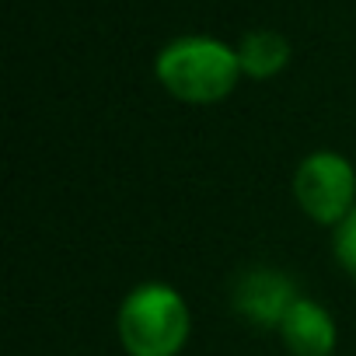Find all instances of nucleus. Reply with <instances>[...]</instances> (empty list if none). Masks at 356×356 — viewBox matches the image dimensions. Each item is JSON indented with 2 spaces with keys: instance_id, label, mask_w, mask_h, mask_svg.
Returning a JSON list of instances; mask_svg holds the SVG:
<instances>
[{
  "instance_id": "f257e3e1",
  "label": "nucleus",
  "mask_w": 356,
  "mask_h": 356,
  "mask_svg": "<svg viewBox=\"0 0 356 356\" xmlns=\"http://www.w3.org/2000/svg\"><path fill=\"white\" fill-rule=\"evenodd\" d=\"M154 74L161 88L178 102L213 105L234 91L241 77V63H238V49L210 35H182L157 53Z\"/></svg>"
},
{
  "instance_id": "f03ea898",
  "label": "nucleus",
  "mask_w": 356,
  "mask_h": 356,
  "mask_svg": "<svg viewBox=\"0 0 356 356\" xmlns=\"http://www.w3.org/2000/svg\"><path fill=\"white\" fill-rule=\"evenodd\" d=\"M189 328V304L168 283H143L119 307V342L129 356H178Z\"/></svg>"
},
{
  "instance_id": "7ed1b4c3",
  "label": "nucleus",
  "mask_w": 356,
  "mask_h": 356,
  "mask_svg": "<svg viewBox=\"0 0 356 356\" xmlns=\"http://www.w3.org/2000/svg\"><path fill=\"white\" fill-rule=\"evenodd\" d=\"M293 196L314 224L339 227L356 207V171L335 150L307 154L293 175Z\"/></svg>"
},
{
  "instance_id": "20e7f679",
  "label": "nucleus",
  "mask_w": 356,
  "mask_h": 356,
  "mask_svg": "<svg viewBox=\"0 0 356 356\" xmlns=\"http://www.w3.org/2000/svg\"><path fill=\"white\" fill-rule=\"evenodd\" d=\"M231 300L245 321L259 328H280L286 311L297 304V286L280 269H248L238 276Z\"/></svg>"
},
{
  "instance_id": "39448f33",
  "label": "nucleus",
  "mask_w": 356,
  "mask_h": 356,
  "mask_svg": "<svg viewBox=\"0 0 356 356\" xmlns=\"http://www.w3.org/2000/svg\"><path fill=\"white\" fill-rule=\"evenodd\" d=\"M280 335L293 356H328L335 349L332 314L307 297H297V304L286 311V318L280 321Z\"/></svg>"
},
{
  "instance_id": "423d86ee",
  "label": "nucleus",
  "mask_w": 356,
  "mask_h": 356,
  "mask_svg": "<svg viewBox=\"0 0 356 356\" xmlns=\"http://www.w3.org/2000/svg\"><path fill=\"white\" fill-rule=\"evenodd\" d=\"M238 63H241V74H248L252 81H269L290 63V42L269 29L248 32L238 46Z\"/></svg>"
},
{
  "instance_id": "0eeeda50",
  "label": "nucleus",
  "mask_w": 356,
  "mask_h": 356,
  "mask_svg": "<svg viewBox=\"0 0 356 356\" xmlns=\"http://www.w3.org/2000/svg\"><path fill=\"white\" fill-rule=\"evenodd\" d=\"M332 248H335V259H339V266L356 280V207H353V213L335 227V238H332Z\"/></svg>"
}]
</instances>
